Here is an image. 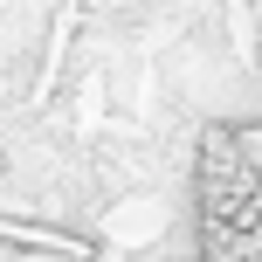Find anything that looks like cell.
I'll return each instance as SVG.
<instances>
[{
    "instance_id": "obj_1",
    "label": "cell",
    "mask_w": 262,
    "mask_h": 262,
    "mask_svg": "<svg viewBox=\"0 0 262 262\" xmlns=\"http://www.w3.org/2000/svg\"><path fill=\"white\" fill-rule=\"evenodd\" d=\"M193 228L200 262H262V166L221 124L193 152Z\"/></svg>"
}]
</instances>
